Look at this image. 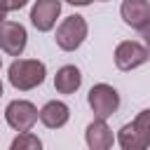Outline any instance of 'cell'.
I'll use <instances>...</instances> for the list:
<instances>
[{
  "instance_id": "obj_3",
  "label": "cell",
  "mask_w": 150,
  "mask_h": 150,
  "mask_svg": "<svg viewBox=\"0 0 150 150\" xmlns=\"http://www.w3.org/2000/svg\"><path fill=\"white\" fill-rule=\"evenodd\" d=\"M87 103H89L94 117L108 120V117H112V115L117 112V108H120V94H117V89H115L112 84L98 82V84H94V87L89 89Z\"/></svg>"
},
{
  "instance_id": "obj_2",
  "label": "cell",
  "mask_w": 150,
  "mask_h": 150,
  "mask_svg": "<svg viewBox=\"0 0 150 150\" xmlns=\"http://www.w3.org/2000/svg\"><path fill=\"white\" fill-rule=\"evenodd\" d=\"M87 33H89L87 19H84L82 14H70V16H66V19L56 26L54 40H56V47H59V49H63V52H75V49L84 42Z\"/></svg>"
},
{
  "instance_id": "obj_19",
  "label": "cell",
  "mask_w": 150,
  "mask_h": 150,
  "mask_svg": "<svg viewBox=\"0 0 150 150\" xmlns=\"http://www.w3.org/2000/svg\"><path fill=\"white\" fill-rule=\"evenodd\" d=\"M0 96H2V82H0Z\"/></svg>"
},
{
  "instance_id": "obj_1",
  "label": "cell",
  "mask_w": 150,
  "mask_h": 150,
  "mask_svg": "<svg viewBox=\"0 0 150 150\" xmlns=\"http://www.w3.org/2000/svg\"><path fill=\"white\" fill-rule=\"evenodd\" d=\"M45 75H47V66L38 59H14L7 70L9 84L16 91H30L40 87L45 82Z\"/></svg>"
},
{
  "instance_id": "obj_5",
  "label": "cell",
  "mask_w": 150,
  "mask_h": 150,
  "mask_svg": "<svg viewBox=\"0 0 150 150\" xmlns=\"http://www.w3.org/2000/svg\"><path fill=\"white\" fill-rule=\"evenodd\" d=\"M112 59H115L117 70L129 73V70H134V68L148 63L150 52L145 49V45H141V42H136V40H124V42H120V45L115 47Z\"/></svg>"
},
{
  "instance_id": "obj_4",
  "label": "cell",
  "mask_w": 150,
  "mask_h": 150,
  "mask_svg": "<svg viewBox=\"0 0 150 150\" xmlns=\"http://www.w3.org/2000/svg\"><path fill=\"white\" fill-rule=\"evenodd\" d=\"M38 120H40V110L35 108V103L26 98H14L5 108V122L14 131H30Z\"/></svg>"
},
{
  "instance_id": "obj_6",
  "label": "cell",
  "mask_w": 150,
  "mask_h": 150,
  "mask_svg": "<svg viewBox=\"0 0 150 150\" xmlns=\"http://www.w3.org/2000/svg\"><path fill=\"white\" fill-rule=\"evenodd\" d=\"M28 45V33L19 21H5L0 26V49L9 56H21Z\"/></svg>"
},
{
  "instance_id": "obj_9",
  "label": "cell",
  "mask_w": 150,
  "mask_h": 150,
  "mask_svg": "<svg viewBox=\"0 0 150 150\" xmlns=\"http://www.w3.org/2000/svg\"><path fill=\"white\" fill-rule=\"evenodd\" d=\"M120 14L127 26L134 30H141L150 23V0H122Z\"/></svg>"
},
{
  "instance_id": "obj_16",
  "label": "cell",
  "mask_w": 150,
  "mask_h": 150,
  "mask_svg": "<svg viewBox=\"0 0 150 150\" xmlns=\"http://www.w3.org/2000/svg\"><path fill=\"white\" fill-rule=\"evenodd\" d=\"M138 33H141V38H143V45H145V49L150 52V23H148L145 28H141Z\"/></svg>"
},
{
  "instance_id": "obj_7",
  "label": "cell",
  "mask_w": 150,
  "mask_h": 150,
  "mask_svg": "<svg viewBox=\"0 0 150 150\" xmlns=\"http://www.w3.org/2000/svg\"><path fill=\"white\" fill-rule=\"evenodd\" d=\"M61 16V0H35L30 7V23L40 33H49Z\"/></svg>"
},
{
  "instance_id": "obj_10",
  "label": "cell",
  "mask_w": 150,
  "mask_h": 150,
  "mask_svg": "<svg viewBox=\"0 0 150 150\" xmlns=\"http://www.w3.org/2000/svg\"><path fill=\"white\" fill-rule=\"evenodd\" d=\"M117 143H120L122 150H148L150 148V136L136 122H129L117 131Z\"/></svg>"
},
{
  "instance_id": "obj_20",
  "label": "cell",
  "mask_w": 150,
  "mask_h": 150,
  "mask_svg": "<svg viewBox=\"0 0 150 150\" xmlns=\"http://www.w3.org/2000/svg\"><path fill=\"white\" fill-rule=\"evenodd\" d=\"M0 68H2V59H0Z\"/></svg>"
},
{
  "instance_id": "obj_15",
  "label": "cell",
  "mask_w": 150,
  "mask_h": 150,
  "mask_svg": "<svg viewBox=\"0 0 150 150\" xmlns=\"http://www.w3.org/2000/svg\"><path fill=\"white\" fill-rule=\"evenodd\" d=\"M26 5H28V0H5V7H7V12H16V9L26 7Z\"/></svg>"
},
{
  "instance_id": "obj_8",
  "label": "cell",
  "mask_w": 150,
  "mask_h": 150,
  "mask_svg": "<svg viewBox=\"0 0 150 150\" xmlns=\"http://www.w3.org/2000/svg\"><path fill=\"white\" fill-rule=\"evenodd\" d=\"M84 141H87V148L89 150H112V143L117 141V136L112 134V129L108 127L105 120L94 117V122L87 124Z\"/></svg>"
},
{
  "instance_id": "obj_14",
  "label": "cell",
  "mask_w": 150,
  "mask_h": 150,
  "mask_svg": "<svg viewBox=\"0 0 150 150\" xmlns=\"http://www.w3.org/2000/svg\"><path fill=\"white\" fill-rule=\"evenodd\" d=\"M134 122H136V124H138V127H141V129H143V131L150 136V108L141 110V112L134 117Z\"/></svg>"
},
{
  "instance_id": "obj_21",
  "label": "cell",
  "mask_w": 150,
  "mask_h": 150,
  "mask_svg": "<svg viewBox=\"0 0 150 150\" xmlns=\"http://www.w3.org/2000/svg\"><path fill=\"white\" fill-rule=\"evenodd\" d=\"M98 2H108V0H98Z\"/></svg>"
},
{
  "instance_id": "obj_12",
  "label": "cell",
  "mask_w": 150,
  "mask_h": 150,
  "mask_svg": "<svg viewBox=\"0 0 150 150\" xmlns=\"http://www.w3.org/2000/svg\"><path fill=\"white\" fill-rule=\"evenodd\" d=\"M80 84H82V73H80V68L73 66V63L61 66V68L56 70V75H54V89H56L59 94L70 96V94H75V91L80 89Z\"/></svg>"
},
{
  "instance_id": "obj_11",
  "label": "cell",
  "mask_w": 150,
  "mask_h": 150,
  "mask_svg": "<svg viewBox=\"0 0 150 150\" xmlns=\"http://www.w3.org/2000/svg\"><path fill=\"white\" fill-rule=\"evenodd\" d=\"M70 120V108L63 101H47L40 108V122L47 129H61Z\"/></svg>"
},
{
  "instance_id": "obj_17",
  "label": "cell",
  "mask_w": 150,
  "mask_h": 150,
  "mask_svg": "<svg viewBox=\"0 0 150 150\" xmlns=\"http://www.w3.org/2000/svg\"><path fill=\"white\" fill-rule=\"evenodd\" d=\"M68 5H73V7H87V5H91L94 0H66Z\"/></svg>"
},
{
  "instance_id": "obj_18",
  "label": "cell",
  "mask_w": 150,
  "mask_h": 150,
  "mask_svg": "<svg viewBox=\"0 0 150 150\" xmlns=\"http://www.w3.org/2000/svg\"><path fill=\"white\" fill-rule=\"evenodd\" d=\"M7 14H9V12H7V7H5V0H0V26L7 21Z\"/></svg>"
},
{
  "instance_id": "obj_13",
  "label": "cell",
  "mask_w": 150,
  "mask_h": 150,
  "mask_svg": "<svg viewBox=\"0 0 150 150\" xmlns=\"http://www.w3.org/2000/svg\"><path fill=\"white\" fill-rule=\"evenodd\" d=\"M9 150H42V141L33 131H19L14 136Z\"/></svg>"
}]
</instances>
